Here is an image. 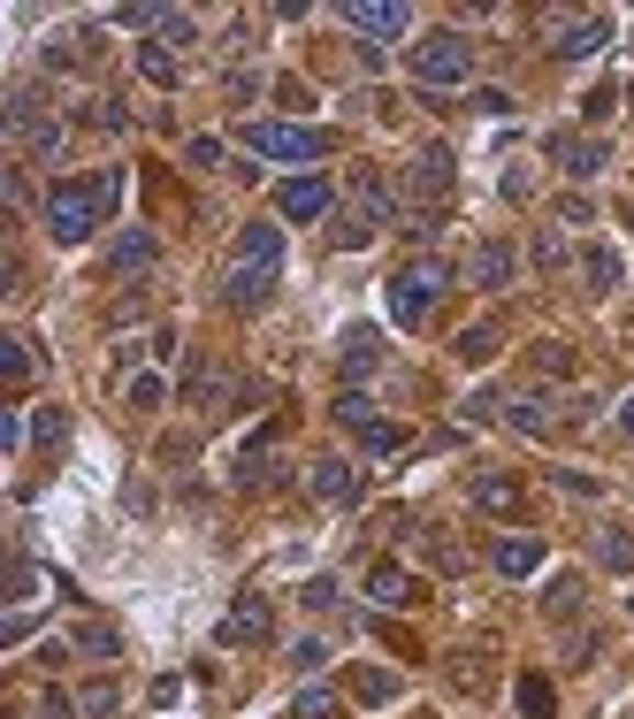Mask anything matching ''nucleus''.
Masks as SVG:
<instances>
[{"label": "nucleus", "instance_id": "c9c22d12", "mask_svg": "<svg viewBox=\"0 0 634 719\" xmlns=\"http://www.w3.org/2000/svg\"><path fill=\"white\" fill-rule=\"evenodd\" d=\"M31 589H38V566H31V558H15V566H8V597H15V605H31Z\"/></svg>", "mask_w": 634, "mask_h": 719}, {"label": "nucleus", "instance_id": "a878e982", "mask_svg": "<svg viewBox=\"0 0 634 719\" xmlns=\"http://www.w3.org/2000/svg\"><path fill=\"white\" fill-rule=\"evenodd\" d=\"M520 712H527V719H550V712H558V705H550V682H543V674H520Z\"/></svg>", "mask_w": 634, "mask_h": 719}, {"label": "nucleus", "instance_id": "c756f323", "mask_svg": "<svg viewBox=\"0 0 634 719\" xmlns=\"http://www.w3.org/2000/svg\"><path fill=\"white\" fill-rule=\"evenodd\" d=\"M123 268H154V237H123V245H115V276H123Z\"/></svg>", "mask_w": 634, "mask_h": 719}, {"label": "nucleus", "instance_id": "473e14b6", "mask_svg": "<svg viewBox=\"0 0 634 719\" xmlns=\"http://www.w3.org/2000/svg\"><path fill=\"white\" fill-rule=\"evenodd\" d=\"M0 375H8V383H31V345L8 338V345H0Z\"/></svg>", "mask_w": 634, "mask_h": 719}, {"label": "nucleus", "instance_id": "2eb2a0df", "mask_svg": "<svg viewBox=\"0 0 634 719\" xmlns=\"http://www.w3.org/2000/svg\"><path fill=\"white\" fill-rule=\"evenodd\" d=\"M367 597H375L382 612H405V605H413V582H405L398 566H367Z\"/></svg>", "mask_w": 634, "mask_h": 719}, {"label": "nucleus", "instance_id": "b1692460", "mask_svg": "<svg viewBox=\"0 0 634 719\" xmlns=\"http://www.w3.org/2000/svg\"><path fill=\"white\" fill-rule=\"evenodd\" d=\"M359 444H367L375 460H390V452H405V429H398V421H367V429H359Z\"/></svg>", "mask_w": 634, "mask_h": 719}, {"label": "nucleus", "instance_id": "7ed1b4c3", "mask_svg": "<svg viewBox=\"0 0 634 719\" xmlns=\"http://www.w3.org/2000/svg\"><path fill=\"white\" fill-rule=\"evenodd\" d=\"M444 291H452V268H444V261H413V268H398V276H390V322L421 330L429 307H436Z\"/></svg>", "mask_w": 634, "mask_h": 719}, {"label": "nucleus", "instance_id": "37998d69", "mask_svg": "<svg viewBox=\"0 0 634 719\" xmlns=\"http://www.w3.org/2000/svg\"><path fill=\"white\" fill-rule=\"evenodd\" d=\"M452 682H459V689H481V666H475V651H459V659H452Z\"/></svg>", "mask_w": 634, "mask_h": 719}, {"label": "nucleus", "instance_id": "49530a36", "mask_svg": "<svg viewBox=\"0 0 634 719\" xmlns=\"http://www.w3.org/2000/svg\"><path fill=\"white\" fill-rule=\"evenodd\" d=\"M307 605H314V612H321V605H336V582H329V574H314V582H307Z\"/></svg>", "mask_w": 634, "mask_h": 719}, {"label": "nucleus", "instance_id": "0eeeda50", "mask_svg": "<svg viewBox=\"0 0 634 719\" xmlns=\"http://www.w3.org/2000/svg\"><path fill=\"white\" fill-rule=\"evenodd\" d=\"M344 23H352L359 38H398V31L413 23V8H405V0H352Z\"/></svg>", "mask_w": 634, "mask_h": 719}, {"label": "nucleus", "instance_id": "a18cd8bd", "mask_svg": "<svg viewBox=\"0 0 634 719\" xmlns=\"http://www.w3.org/2000/svg\"><path fill=\"white\" fill-rule=\"evenodd\" d=\"M558 490H574V498H597L604 483H597V475H574V467H566V475H558Z\"/></svg>", "mask_w": 634, "mask_h": 719}, {"label": "nucleus", "instance_id": "20e7f679", "mask_svg": "<svg viewBox=\"0 0 634 719\" xmlns=\"http://www.w3.org/2000/svg\"><path fill=\"white\" fill-rule=\"evenodd\" d=\"M405 62H413V77H421L429 92H452V85H467V77H475V46H467L459 31H436V38H421Z\"/></svg>", "mask_w": 634, "mask_h": 719}, {"label": "nucleus", "instance_id": "aec40b11", "mask_svg": "<svg viewBox=\"0 0 634 719\" xmlns=\"http://www.w3.org/2000/svg\"><path fill=\"white\" fill-rule=\"evenodd\" d=\"M581 276H589V291H620V253H612V245H589V253H581Z\"/></svg>", "mask_w": 634, "mask_h": 719}, {"label": "nucleus", "instance_id": "f03ea898", "mask_svg": "<svg viewBox=\"0 0 634 719\" xmlns=\"http://www.w3.org/2000/svg\"><path fill=\"white\" fill-rule=\"evenodd\" d=\"M283 276V230L276 222H245L237 237V268H230V307H260Z\"/></svg>", "mask_w": 634, "mask_h": 719}, {"label": "nucleus", "instance_id": "9d476101", "mask_svg": "<svg viewBox=\"0 0 634 719\" xmlns=\"http://www.w3.org/2000/svg\"><path fill=\"white\" fill-rule=\"evenodd\" d=\"M352 214H359L367 230H390V222H398V191H390L382 177H367V169H359V177H352Z\"/></svg>", "mask_w": 634, "mask_h": 719}, {"label": "nucleus", "instance_id": "4468645a", "mask_svg": "<svg viewBox=\"0 0 634 719\" xmlns=\"http://www.w3.org/2000/svg\"><path fill=\"white\" fill-rule=\"evenodd\" d=\"M489 566H497L504 582H520V574L543 566V543H535V537H497V543H489Z\"/></svg>", "mask_w": 634, "mask_h": 719}, {"label": "nucleus", "instance_id": "f8f14e48", "mask_svg": "<svg viewBox=\"0 0 634 719\" xmlns=\"http://www.w3.org/2000/svg\"><path fill=\"white\" fill-rule=\"evenodd\" d=\"M512 268H520V253H512L504 237H489V245H475V268H467V276H475L481 291H504V284H512Z\"/></svg>", "mask_w": 634, "mask_h": 719}, {"label": "nucleus", "instance_id": "58836bf2", "mask_svg": "<svg viewBox=\"0 0 634 719\" xmlns=\"http://www.w3.org/2000/svg\"><path fill=\"white\" fill-rule=\"evenodd\" d=\"M191 38H199V23H191V15H176V8H168V23H160V46H191Z\"/></svg>", "mask_w": 634, "mask_h": 719}, {"label": "nucleus", "instance_id": "1a4fd4ad", "mask_svg": "<svg viewBox=\"0 0 634 719\" xmlns=\"http://www.w3.org/2000/svg\"><path fill=\"white\" fill-rule=\"evenodd\" d=\"M276 207H283L291 222H321V214L336 207V191H329V177H291V184H276Z\"/></svg>", "mask_w": 634, "mask_h": 719}, {"label": "nucleus", "instance_id": "cd10ccee", "mask_svg": "<svg viewBox=\"0 0 634 719\" xmlns=\"http://www.w3.org/2000/svg\"><path fill=\"white\" fill-rule=\"evenodd\" d=\"M543 605H550V620H574V612H581V582H574V574H558Z\"/></svg>", "mask_w": 634, "mask_h": 719}, {"label": "nucleus", "instance_id": "39448f33", "mask_svg": "<svg viewBox=\"0 0 634 719\" xmlns=\"http://www.w3.org/2000/svg\"><path fill=\"white\" fill-rule=\"evenodd\" d=\"M321 131H299V123H245V154H260V162H314Z\"/></svg>", "mask_w": 634, "mask_h": 719}, {"label": "nucleus", "instance_id": "de8ad7c7", "mask_svg": "<svg viewBox=\"0 0 634 719\" xmlns=\"http://www.w3.org/2000/svg\"><path fill=\"white\" fill-rule=\"evenodd\" d=\"M620 436H627V444H634V398H627V406H620Z\"/></svg>", "mask_w": 634, "mask_h": 719}, {"label": "nucleus", "instance_id": "ea45409f", "mask_svg": "<svg viewBox=\"0 0 634 719\" xmlns=\"http://www.w3.org/2000/svg\"><path fill=\"white\" fill-rule=\"evenodd\" d=\"M299 719H336V697L329 689H299Z\"/></svg>", "mask_w": 634, "mask_h": 719}, {"label": "nucleus", "instance_id": "6e6552de", "mask_svg": "<svg viewBox=\"0 0 634 719\" xmlns=\"http://www.w3.org/2000/svg\"><path fill=\"white\" fill-rule=\"evenodd\" d=\"M558 62H589V54H604L612 46V15H574V23H558Z\"/></svg>", "mask_w": 634, "mask_h": 719}, {"label": "nucleus", "instance_id": "4c0bfd02", "mask_svg": "<svg viewBox=\"0 0 634 719\" xmlns=\"http://www.w3.org/2000/svg\"><path fill=\"white\" fill-rule=\"evenodd\" d=\"M489 353H497V330H489V322H475V330L459 338V360H489Z\"/></svg>", "mask_w": 634, "mask_h": 719}, {"label": "nucleus", "instance_id": "423d86ee", "mask_svg": "<svg viewBox=\"0 0 634 719\" xmlns=\"http://www.w3.org/2000/svg\"><path fill=\"white\" fill-rule=\"evenodd\" d=\"M550 162H558L566 177H604V169H612V146H604V139H581V131H558V139H550Z\"/></svg>", "mask_w": 634, "mask_h": 719}, {"label": "nucleus", "instance_id": "ddd939ff", "mask_svg": "<svg viewBox=\"0 0 634 719\" xmlns=\"http://www.w3.org/2000/svg\"><path fill=\"white\" fill-rule=\"evenodd\" d=\"M307 490H314L321 506H352V498H359V475H352L344 460H314V475H307Z\"/></svg>", "mask_w": 634, "mask_h": 719}, {"label": "nucleus", "instance_id": "c85d7f7f", "mask_svg": "<svg viewBox=\"0 0 634 719\" xmlns=\"http://www.w3.org/2000/svg\"><path fill=\"white\" fill-rule=\"evenodd\" d=\"M123 398H131L138 413H154L160 398H168V383H160V375H131V390H123Z\"/></svg>", "mask_w": 634, "mask_h": 719}, {"label": "nucleus", "instance_id": "6ab92c4d", "mask_svg": "<svg viewBox=\"0 0 634 719\" xmlns=\"http://www.w3.org/2000/svg\"><path fill=\"white\" fill-rule=\"evenodd\" d=\"M475 506L481 513H512V506H520V483H512V475H475Z\"/></svg>", "mask_w": 634, "mask_h": 719}, {"label": "nucleus", "instance_id": "412c9836", "mask_svg": "<svg viewBox=\"0 0 634 719\" xmlns=\"http://www.w3.org/2000/svg\"><path fill=\"white\" fill-rule=\"evenodd\" d=\"M375 360H382L375 330H352V338H344V375H375Z\"/></svg>", "mask_w": 634, "mask_h": 719}, {"label": "nucleus", "instance_id": "79ce46f5", "mask_svg": "<svg viewBox=\"0 0 634 719\" xmlns=\"http://www.w3.org/2000/svg\"><path fill=\"white\" fill-rule=\"evenodd\" d=\"M115 697H123V689H115V682H92V689H85V697H77V705H85V712H115Z\"/></svg>", "mask_w": 634, "mask_h": 719}, {"label": "nucleus", "instance_id": "dca6fc26", "mask_svg": "<svg viewBox=\"0 0 634 719\" xmlns=\"http://www.w3.org/2000/svg\"><path fill=\"white\" fill-rule=\"evenodd\" d=\"M69 651H85V659H123V635H115L108 620H85V628H69Z\"/></svg>", "mask_w": 634, "mask_h": 719}, {"label": "nucleus", "instance_id": "2f4dec72", "mask_svg": "<svg viewBox=\"0 0 634 719\" xmlns=\"http://www.w3.org/2000/svg\"><path fill=\"white\" fill-rule=\"evenodd\" d=\"M597 558H604V566H620V574H634V537H620V529H612V537L597 543Z\"/></svg>", "mask_w": 634, "mask_h": 719}, {"label": "nucleus", "instance_id": "09e8293b", "mask_svg": "<svg viewBox=\"0 0 634 719\" xmlns=\"http://www.w3.org/2000/svg\"><path fill=\"white\" fill-rule=\"evenodd\" d=\"M627 222H634V207H627Z\"/></svg>", "mask_w": 634, "mask_h": 719}, {"label": "nucleus", "instance_id": "9b49d317", "mask_svg": "<svg viewBox=\"0 0 634 719\" xmlns=\"http://www.w3.org/2000/svg\"><path fill=\"white\" fill-rule=\"evenodd\" d=\"M268 635H276L268 605H260V597H237V605H230V620H222V643H230V651H237V643L253 651V643H268Z\"/></svg>", "mask_w": 634, "mask_h": 719}, {"label": "nucleus", "instance_id": "a211bd4d", "mask_svg": "<svg viewBox=\"0 0 634 719\" xmlns=\"http://www.w3.org/2000/svg\"><path fill=\"white\" fill-rule=\"evenodd\" d=\"M504 421L520 436H550V398H504Z\"/></svg>", "mask_w": 634, "mask_h": 719}, {"label": "nucleus", "instance_id": "bb28decb", "mask_svg": "<svg viewBox=\"0 0 634 719\" xmlns=\"http://www.w3.org/2000/svg\"><path fill=\"white\" fill-rule=\"evenodd\" d=\"M138 69H146L154 85H176V54H168L160 38H146V46H138Z\"/></svg>", "mask_w": 634, "mask_h": 719}, {"label": "nucleus", "instance_id": "393cba45", "mask_svg": "<svg viewBox=\"0 0 634 719\" xmlns=\"http://www.w3.org/2000/svg\"><path fill=\"white\" fill-rule=\"evenodd\" d=\"M237 483H245V490H260V483H276V452H268V444H253V452L237 460Z\"/></svg>", "mask_w": 634, "mask_h": 719}, {"label": "nucleus", "instance_id": "f257e3e1", "mask_svg": "<svg viewBox=\"0 0 634 719\" xmlns=\"http://www.w3.org/2000/svg\"><path fill=\"white\" fill-rule=\"evenodd\" d=\"M115 199H123V169H92V177H62L46 191V237H62V245H85L108 214H115Z\"/></svg>", "mask_w": 634, "mask_h": 719}, {"label": "nucleus", "instance_id": "4be33fe9", "mask_svg": "<svg viewBox=\"0 0 634 719\" xmlns=\"http://www.w3.org/2000/svg\"><path fill=\"white\" fill-rule=\"evenodd\" d=\"M222 398H230V367H199V375H191V406H207V413H214Z\"/></svg>", "mask_w": 634, "mask_h": 719}, {"label": "nucleus", "instance_id": "7c9ffc66", "mask_svg": "<svg viewBox=\"0 0 634 719\" xmlns=\"http://www.w3.org/2000/svg\"><path fill=\"white\" fill-rule=\"evenodd\" d=\"M336 421H344V429H352V436H359V429H367V421H375V406H367V398H359V390H344V398H336Z\"/></svg>", "mask_w": 634, "mask_h": 719}, {"label": "nucleus", "instance_id": "e433bc0d", "mask_svg": "<svg viewBox=\"0 0 634 719\" xmlns=\"http://www.w3.org/2000/svg\"><path fill=\"white\" fill-rule=\"evenodd\" d=\"M359 697H367V705H390V697H398V674H382V666L359 674Z\"/></svg>", "mask_w": 634, "mask_h": 719}, {"label": "nucleus", "instance_id": "c03bdc74", "mask_svg": "<svg viewBox=\"0 0 634 719\" xmlns=\"http://www.w3.org/2000/svg\"><path fill=\"white\" fill-rule=\"evenodd\" d=\"M535 261H543V268H566V237H535Z\"/></svg>", "mask_w": 634, "mask_h": 719}, {"label": "nucleus", "instance_id": "5701e85b", "mask_svg": "<svg viewBox=\"0 0 634 719\" xmlns=\"http://www.w3.org/2000/svg\"><path fill=\"white\" fill-rule=\"evenodd\" d=\"M31 444H69V413H62V406H38V413H31Z\"/></svg>", "mask_w": 634, "mask_h": 719}, {"label": "nucleus", "instance_id": "f3484780", "mask_svg": "<svg viewBox=\"0 0 634 719\" xmlns=\"http://www.w3.org/2000/svg\"><path fill=\"white\" fill-rule=\"evenodd\" d=\"M413 191H421V199H444V191H452V154H444V146L413 162Z\"/></svg>", "mask_w": 634, "mask_h": 719}, {"label": "nucleus", "instance_id": "a19ab883", "mask_svg": "<svg viewBox=\"0 0 634 719\" xmlns=\"http://www.w3.org/2000/svg\"><path fill=\"white\" fill-rule=\"evenodd\" d=\"M183 162H191V169H214V162H222V139H191Z\"/></svg>", "mask_w": 634, "mask_h": 719}, {"label": "nucleus", "instance_id": "72a5a7b5", "mask_svg": "<svg viewBox=\"0 0 634 719\" xmlns=\"http://www.w3.org/2000/svg\"><path fill=\"white\" fill-rule=\"evenodd\" d=\"M535 375H574V345H535Z\"/></svg>", "mask_w": 634, "mask_h": 719}, {"label": "nucleus", "instance_id": "f704fd0d", "mask_svg": "<svg viewBox=\"0 0 634 719\" xmlns=\"http://www.w3.org/2000/svg\"><path fill=\"white\" fill-rule=\"evenodd\" d=\"M291 666H299V674H321V666H329V643H321V635L291 643Z\"/></svg>", "mask_w": 634, "mask_h": 719}]
</instances>
